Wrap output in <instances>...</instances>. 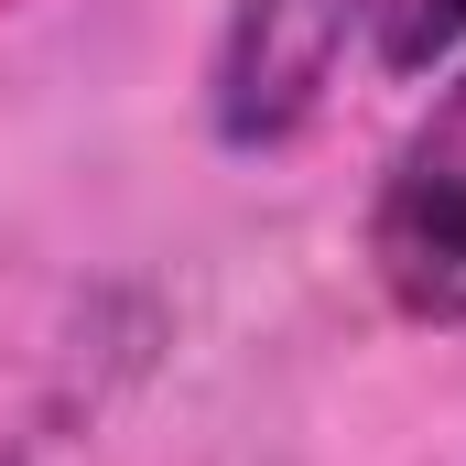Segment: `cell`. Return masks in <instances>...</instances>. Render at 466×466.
<instances>
[{
    "instance_id": "1",
    "label": "cell",
    "mask_w": 466,
    "mask_h": 466,
    "mask_svg": "<svg viewBox=\"0 0 466 466\" xmlns=\"http://www.w3.org/2000/svg\"><path fill=\"white\" fill-rule=\"evenodd\" d=\"M358 249H369V282H380V304L401 326L466 337V55L423 98V119L390 141Z\"/></svg>"
},
{
    "instance_id": "2",
    "label": "cell",
    "mask_w": 466,
    "mask_h": 466,
    "mask_svg": "<svg viewBox=\"0 0 466 466\" xmlns=\"http://www.w3.org/2000/svg\"><path fill=\"white\" fill-rule=\"evenodd\" d=\"M380 0H228L207 44V130L218 152H282L304 141L337 66L369 44Z\"/></svg>"
},
{
    "instance_id": "3",
    "label": "cell",
    "mask_w": 466,
    "mask_h": 466,
    "mask_svg": "<svg viewBox=\"0 0 466 466\" xmlns=\"http://www.w3.org/2000/svg\"><path fill=\"white\" fill-rule=\"evenodd\" d=\"M466 55V0H380L369 11V66L380 76H434Z\"/></svg>"
}]
</instances>
